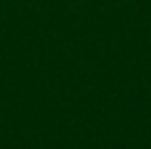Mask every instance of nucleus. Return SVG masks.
Returning <instances> with one entry per match:
<instances>
[]
</instances>
